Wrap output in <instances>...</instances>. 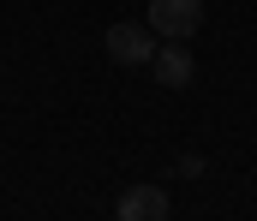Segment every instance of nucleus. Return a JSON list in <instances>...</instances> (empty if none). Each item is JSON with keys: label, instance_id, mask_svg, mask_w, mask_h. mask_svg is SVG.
Wrapping results in <instances>:
<instances>
[{"label": "nucleus", "instance_id": "1", "mask_svg": "<svg viewBox=\"0 0 257 221\" xmlns=\"http://www.w3.org/2000/svg\"><path fill=\"white\" fill-rule=\"evenodd\" d=\"M162 42H192L203 30V0H150V18H144Z\"/></svg>", "mask_w": 257, "mask_h": 221}, {"label": "nucleus", "instance_id": "2", "mask_svg": "<svg viewBox=\"0 0 257 221\" xmlns=\"http://www.w3.org/2000/svg\"><path fill=\"white\" fill-rule=\"evenodd\" d=\"M156 42H162V36H156L150 24H138V18H132V24H114V30H108V60H114V66H150Z\"/></svg>", "mask_w": 257, "mask_h": 221}, {"label": "nucleus", "instance_id": "3", "mask_svg": "<svg viewBox=\"0 0 257 221\" xmlns=\"http://www.w3.org/2000/svg\"><path fill=\"white\" fill-rule=\"evenodd\" d=\"M150 72H156V84L162 90H186L197 78V60L186 42H156V54H150Z\"/></svg>", "mask_w": 257, "mask_h": 221}, {"label": "nucleus", "instance_id": "4", "mask_svg": "<svg viewBox=\"0 0 257 221\" xmlns=\"http://www.w3.org/2000/svg\"><path fill=\"white\" fill-rule=\"evenodd\" d=\"M168 209H174L168 185H150V179H144V185H126L120 203H114V215H120V221H162Z\"/></svg>", "mask_w": 257, "mask_h": 221}, {"label": "nucleus", "instance_id": "5", "mask_svg": "<svg viewBox=\"0 0 257 221\" xmlns=\"http://www.w3.org/2000/svg\"><path fill=\"white\" fill-rule=\"evenodd\" d=\"M180 173H186V179H197V173H209V161H203V155H180Z\"/></svg>", "mask_w": 257, "mask_h": 221}]
</instances>
